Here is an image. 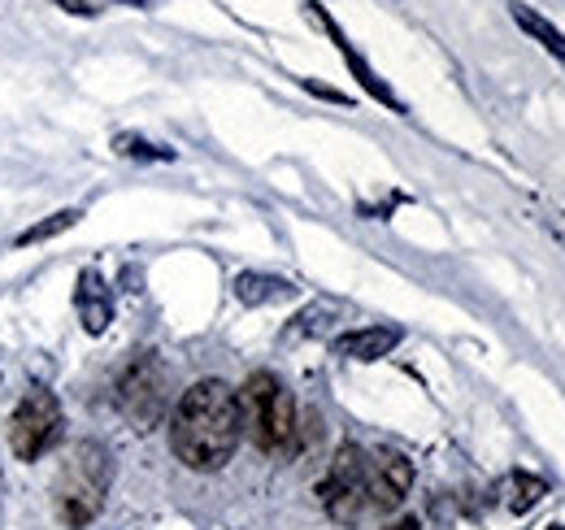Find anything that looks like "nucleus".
Wrapping results in <instances>:
<instances>
[{
	"instance_id": "f257e3e1",
	"label": "nucleus",
	"mask_w": 565,
	"mask_h": 530,
	"mask_svg": "<svg viewBox=\"0 0 565 530\" xmlns=\"http://www.w3.org/2000/svg\"><path fill=\"white\" fill-rule=\"evenodd\" d=\"M239 439H244V413L235 388H226L222 379H201L179 396L170 413V448L188 469L196 474L222 469L235 457Z\"/></svg>"
},
{
	"instance_id": "f03ea898",
	"label": "nucleus",
	"mask_w": 565,
	"mask_h": 530,
	"mask_svg": "<svg viewBox=\"0 0 565 530\" xmlns=\"http://www.w3.org/2000/svg\"><path fill=\"white\" fill-rule=\"evenodd\" d=\"M109 483H114V453L100 444V439H78L71 444L62 474H57V487H53V513L66 530H87L100 509H105V496H109Z\"/></svg>"
},
{
	"instance_id": "7ed1b4c3",
	"label": "nucleus",
	"mask_w": 565,
	"mask_h": 530,
	"mask_svg": "<svg viewBox=\"0 0 565 530\" xmlns=\"http://www.w3.org/2000/svg\"><path fill=\"white\" fill-rule=\"evenodd\" d=\"M235 396H239V413H244V435L262 453H291L296 448V435H300L296 400L275 374H266V370L253 374Z\"/></svg>"
},
{
	"instance_id": "20e7f679",
	"label": "nucleus",
	"mask_w": 565,
	"mask_h": 530,
	"mask_svg": "<svg viewBox=\"0 0 565 530\" xmlns=\"http://www.w3.org/2000/svg\"><path fill=\"white\" fill-rule=\"evenodd\" d=\"M62 426H66V413H62V400L53 392H26L22 404L9 413V448L22 465H35L44 453L57 448L62 439Z\"/></svg>"
},
{
	"instance_id": "39448f33",
	"label": "nucleus",
	"mask_w": 565,
	"mask_h": 530,
	"mask_svg": "<svg viewBox=\"0 0 565 530\" xmlns=\"http://www.w3.org/2000/svg\"><path fill=\"white\" fill-rule=\"evenodd\" d=\"M365 465H370V453L356 448V444H344L335 453V462L322 478V505L335 522L344 527H356L365 513H370V491H365Z\"/></svg>"
},
{
	"instance_id": "423d86ee",
	"label": "nucleus",
	"mask_w": 565,
	"mask_h": 530,
	"mask_svg": "<svg viewBox=\"0 0 565 530\" xmlns=\"http://www.w3.org/2000/svg\"><path fill=\"white\" fill-rule=\"evenodd\" d=\"M118 404H122V413H127L140 431L161 422V413H166V365H161L157 352H140V357L118 374Z\"/></svg>"
},
{
	"instance_id": "0eeeda50",
	"label": "nucleus",
	"mask_w": 565,
	"mask_h": 530,
	"mask_svg": "<svg viewBox=\"0 0 565 530\" xmlns=\"http://www.w3.org/2000/svg\"><path fill=\"white\" fill-rule=\"evenodd\" d=\"M414 487V462L396 448H379L365 465V491H370V513H392Z\"/></svg>"
},
{
	"instance_id": "6e6552de",
	"label": "nucleus",
	"mask_w": 565,
	"mask_h": 530,
	"mask_svg": "<svg viewBox=\"0 0 565 530\" xmlns=\"http://www.w3.org/2000/svg\"><path fill=\"white\" fill-rule=\"evenodd\" d=\"M74 309H78V327L87 335H105L114 322V296L105 287V278L96 269H83L78 274V287H74Z\"/></svg>"
},
{
	"instance_id": "1a4fd4ad",
	"label": "nucleus",
	"mask_w": 565,
	"mask_h": 530,
	"mask_svg": "<svg viewBox=\"0 0 565 530\" xmlns=\"http://www.w3.org/2000/svg\"><path fill=\"white\" fill-rule=\"evenodd\" d=\"M401 343L396 327H356V331L335 335V357H349V361H383L392 348Z\"/></svg>"
},
{
	"instance_id": "9d476101",
	"label": "nucleus",
	"mask_w": 565,
	"mask_h": 530,
	"mask_svg": "<svg viewBox=\"0 0 565 530\" xmlns=\"http://www.w3.org/2000/svg\"><path fill=\"white\" fill-rule=\"evenodd\" d=\"M309 13H313V18H318V22H322V26H327V31H331V40H335V44H340V53H344V62H349V66H353L356 83H361V87H365V92H370V96H374V100H383V105H387V109H396V114H401V100H396V92H392V87H387V83H383V78H379V74H374V70H370V66H365V62H361V53H356L353 44H349V40H344V31H340V26H335V22H331V18H327V13H322V4H309Z\"/></svg>"
},
{
	"instance_id": "9b49d317",
	"label": "nucleus",
	"mask_w": 565,
	"mask_h": 530,
	"mask_svg": "<svg viewBox=\"0 0 565 530\" xmlns=\"http://www.w3.org/2000/svg\"><path fill=\"white\" fill-rule=\"evenodd\" d=\"M291 292H296V287H291L287 278L257 274V269H248V274L235 278V296H239L244 305H275V300H287Z\"/></svg>"
},
{
	"instance_id": "f8f14e48",
	"label": "nucleus",
	"mask_w": 565,
	"mask_h": 530,
	"mask_svg": "<svg viewBox=\"0 0 565 530\" xmlns=\"http://www.w3.org/2000/svg\"><path fill=\"white\" fill-rule=\"evenodd\" d=\"M509 9H513V22H518L526 35H535V40H540L548 53L565 57V31H557V26H553L544 13H535V9H531V4H522V0H513Z\"/></svg>"
},
{
	"instance_id": "ddd939ff",
	"label": "nucleus",
	"mask_w": 565,
	"mask_h": 530,
	"mask_svg": "<svg viewBox=\"0 0 565 530\" xmlns=\"http://www.w3.org/2000/svg\"><path fill=\"white\" fill-rule=\"evenodd\" d=\"M78 218H83V209H57V213H49L44 222L26 226V231L13 240V248H35V244H44V240H57V235H66V231L78 226Z\"/></svg>"
},
{
	"instance_id": "4468645a",
	"label": "nucleus",
	"mask_w": 565,
	"mask_h": 530,
	"mask_svg": "<svg viewBox=\"0 0 565 530\" xmlns=\"http://www.w3.org/2000/svg\"><path fill=\"white\" fill-rule=\"evenodd\" d=\"M544 496H548V483L535 478V474H513V478L504 483V509H509V513H526V509H535Z\"/></svg>"
},
{
	"instance_id": "2eb2a0df",
	"label": "nucleus",
	"mask_w": 565,
	"mask_h": 530,
	"mask_svg": "<svg viewBox=\"0 0 565 530\" xmlns=\"http://www.w3.org/2000/svg\"><path fill=\"white\" fill-rule=\"evenodd\" d=\"M114 152L118 157H136V161H174V148H166V144H152V139H143V135H114Z\"/></svg>"
},
{
	"instance_id": "dca6fc26",
	"label": "nucleus",
	"mask_w": 565,
	"mask_h": 530,
	"mask_svg": "<svg viewBox=\"0 0 565 530\" xmlns=\"http://www.w3.org/2000/svg\"><path fill=\"white\" fill-rule=\"evenodd\" d=\"M335 314V305H313V309H305L300 318H291V327H287V335H318L322 331V318H331Z\"/></svg>"
},
{
	"instance_id": "f3484780",
	"label": "nucleus",
	"mask_w": 565,
	"mask_h": 530,
	"mask_svg": "<svg viewBox=\"0 0 565 530\" xmlns=\"http://www.w3.org/2000/svg\"><path fill=\"white\" fill-rule=\"evenodd\" d=\"M66 13H74V18H96L100 13V4L96 0H57Z\"/></svg>"
},
{
	"instance_id": "a211bd4d",
	"label": "nucleus",
	"mask_w": 565,
	"mask_h": 530,
	"mask_svg": "<svg viewBox=\"0 0 565 530\" xmlns=\"http://www.w3.org/2000/svg\"><path fill=\"white\" fill-rule=\"evenodd\" d=\"M392 530H423V527H418V522H414V518H405V522H401V527H392Z\"/></svg>"
},
{
	"instance_id": "6ab92c4d",
	"label": "nucleus",
	"mask_w": 565,
	"mask_h": 530,
	"mask_svg": "<svg viewBox=\"0 0 565 530\" xmlns=\"http://www.w3.org/2000/svg\"><path fill=\"white\" fill-rule=\"evenodd\" d=\"M127 4H143V0H127Z\"/></svg>"
}]
</instances>
